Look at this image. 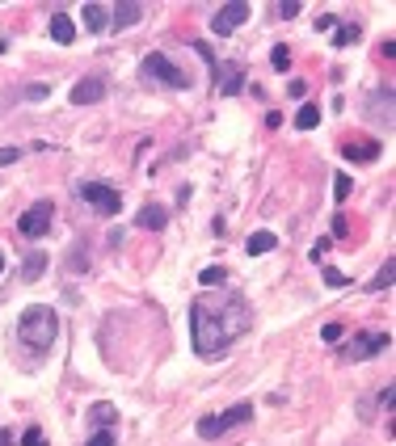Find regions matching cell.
<instances>
[{"instance_id":"6da1fadb","label":"cell","mask_w":396,"mask_h":446,"mask_svg":"<svg viewBox=\"0 0 396 446\" xmlns=\"http://www.w3.org/2000/svg\"><path fill=\"white\" fill-rule=\"evenodd\" d=\"M249 333V304L240 291H207L194 299L190 308V337H194V354L198 358H223L232 341H240Z\"/></svg>"},{"instance_id":"7a4b0ae2","label":"cell","mask_w":396,"mask_h":446,"mask_svg":"<svg viewBox=\"0 0 396 446\" xmlns=\"http://www.w3.org/2000/svg\"><path fill=\"white\" fill-rule=\"evenodd\" d=\"M55 337H59V312H55V308L34 304V308L21 312V320H17V341H21V346L46 354V350L55 346Z\"/></svg>"},{"instance_id":"3957f363","label":"cell","mask_w":396,"mask_h":446,"mask_svg":"<svg viewBox=\"0 0 396 446\" xmlns=\"http://www.w3.org/2000/svg\"><path fill=\"white\" fill-rule=\"evenodd\" d=\"M139 81H143V85H165V89H190L186 68H177L173 59L161 55V51H152V55L139 63Z\"/></svg>"},{"instance_id":"277c9868","label":"cell","mask_w":396,"mask_h":446,"mask_svg":"<svg viewBox=\"0 0 396 446\" xmlns=\"http://www.w3.org/2000/svg\"><path fill=\"white\" fill-rule=\"evenodd\" d=\"M253 417V404L240 400L232 404V408H223V413H215V417H203L198 421V438H207V442H215V438H223L228 430H236V425H245Z\"/></svg>"},{"instance_id":"5b68a950","label":"cell","mask_w":396,"mask_h":446,"mask_svg":"<svg viewBox=\"0 0 396 446\" xmlns=\"http://www.w3.org/2000/svg\"><path fill=\"white\" fill-rule=\"evenodd\" d=\"M76 194L93 202L101 215H118V207H123V198H118V190L114 185H101V181H85V185H76Z\"/></svg>"},{"instance_id":"8992f818","label":"cell","mask_w":396,"mask_h":446,"mask_svg":"<svg viewBox=\"0 0 396 446\" xmlns=\"http://www.w3.org/2000/svg\"><path fill=\"white\" fill-rule=\"evenodd\" d=\"M249 17H253V9H249L245 0H232V4H220V9H215V17H211V30H215V34L223 38V34L240 30Z\"/></svg>"},{"instance_id":"52a82bcc","label":"cell","mask_w":396,"mask_h":446,"mask_svg":"<svg viewBox=\"0 0 396 446\" xmlns=\"http://www.w3.org/2000/svg\"><path fill=\"white\" fill-rule=\"evenodd\" d=\"M388 346H392V337H388V333H354V337H350V346H346V358L362 362V358L384 354Z\"/></svg>"},{"instance_id":"ba28073f","label":"cell","mask_w":396,"mask_h":446,"mask_svg":"<svg viewBox=\"0 0 396 446\" xmlns=\"http://www.w3.org/2000/svg\"><path fill=\"white\" fill-rule=\"evenodd\" d=\"M51 202H34L21 219H17V232L26 236V240H39V236H46V227H51Z\"/></svg>"},{"instance_id":"9c48e42d","label":"cell","mask_w":396,"mask_h":446,"mask_svg":"<svg viewBox=\"0 0 396 446\" xmlns=\"http://www.w3.org/2000/svg\"><path fill=\"white\" fill-rule=\"evenodd\" d=\"M211 81L220 85L223 97H236L240 85H245V68L240 63H211Z\"/></svg>"},{"instance_id":"30bf717a","label":"cell","mask_w":396,"mask_h":446,"mask_svg":"<svg viewBox=\"0 0 396 446\" xmlns=\"http://www.w3.org/2000/svg\"><path fill=\"white\" fill-rule=\"evenodd\" d=\"M68 97H72V105H97V101L106 97V81H101V76H85Z\"/></svg>"},{"instance_id":"8fae6325","label":"cell","mask_w":396,"mask_h":446,"mask_svg":"<svg viewBox=\"0 0 396 446\" xmlns=\"http://www.w3.org/2000/svg\"><path fill=\"white\" fill-rule=\"evenodd\" d=\"M135 223H139L143 232H165V223H169V211L152 202V207H143V211H139V219H135Z\"/></svg>"},{"instance_id":"7c38bea8","label":"cell","mask_w":396,"mask_h":446,"mask_svg":"<svg viewBox=\"0 0 396 446\" xmlns=\"http://www.w3.org/2000/svg\"><path fill=\"white\" fill-rule=\"evenodd\" d=\"M139 17H143V9H139V4H114V13H110V21H106V26L127 30V26H135Z\"/></svg>"},{"instance_id":"4fadbf2b","label":"cell","mask_w":396,"mask_h":446,"mask_svg":"<svg viewBox=\"0 0 396 446\" xmlns=\"http://www.w3.org/2000/svg\"><path fill=\"white\" fill-rule=\"evenodd\" d=\"M51 38H55L59 46H68L72 38H76V21L64 17V13H55V17H51Z\"/></svg>"},{"instance_id":"5bb4252c","label":"cell","mask_w":396,"mask_h":446,"mask_svg":"<svg viewBox=\"0 0 396 446\" xmlns=\"http://www.w3.org/2000/svg\"><path fill=\"white\" fill-rule=\"evenodd\" d=\"M85 417L93 421V425H101V430H106L110 421H118V408H114L110 400H97V404H88V413H85Z\"/></svg>"},{"instance_id":"9a60e30c","label":"cell","mask_w":396,"mask_h":446,"mask_svg":"<svg viewBox=\"0 0 396 446\" xmlns=\"http://www.w3.org/2000/svg\"><path fill=\"white\" fill-rule=\"evenodd\" d=\"M274 244H278V236H274V232H253V236L245 240V253H249V257H262V253H270Z\"/></svg>"},{"instance_id":"2e32d148","label":"cell","mask_w":396,"mask_h":446,"mask_svg":"<svg viewBox=\"0 0 396 446\" xmlns=\"http://www.w3.org/2000/svg\"><path fill=\"white\" fill-rule=\"evenodd\" d=\"M81 17H85V26L97 34V30H106V21H110V9H101V4H85L81 9Z\"/></svg>"},{"instance_id":"e0dca14e","label":"cell","mask_w":396,"mask_h":446,"mask_svg":"<svg viewBox=\"0 0 396 446\" xmlns=\"http://www.w3.org/2000/svg\"><path fill=\"white\" fill-rule=\"evenodd\" d=\"M342 156H346V160H375V156H380V143H346Z\"/></svg>"},{"instance_id":"ac0fdd59","label":"cell","mask_w":396,"mask_h":446,"mask_svg":"<svg viewBox=\"0 0 396 446\" xmlns=\"http://www.w3.org/2000/svg\"><path fill=\"white\" fill-rule=\"evenodd\" d=\"M43 269H46V253H30V257H26V266H21V278H26V282H34Z\"/></svg>"},{"instance_id":"d6986e66","label":"cell","mask_w":396,"mask_h":446,"mask_svg":"<svg viewBox=\"0 0 396 446\" xmlns=\"http://www.w3.org/2000/svg\"><path fill=\"white\" fill-rule=\"evenodd\" d=\"M392 269H396V261L388 257V261H384V269L371 278V291H388V286H392Z\"/></svg>"},{"instance_id":"ffe728a7","label":"cell","mask_w":396,"mask_h":446,"mask_svg":"<svg viewBox=\"0 0 396 446\" xmlns=\"http://www.w3.org/2000/svg\"><path fill=\"white\" fill-rule=\"evenodd\" d=\"M316 123H320V110H316V105H304V110L295 114V127H300V131H312Z\"/></svg>"},{"instance_id":"44dd1931","label":"cell","mask_w":396,"mask_h":446,"mask_svg":"<svg viewBox=\"0 0 396 446\" xmlns=\"http://www.w3.org/2000/svg\"><path fill=\"white\" fill-rule=\"evenodd\" d=\"M198 282H203V286H220V282H228V269H223V266H207L203 274H198Z\"/></svg>"},{"instance_id":"7402d4cb","label":"cell","mask_w":396,"mask_h":446,"mask_svg":"<svg viewBox=\"0 0 396 446\" xmlns=\"http://www.w3.org/2000/svg\"><path fill=\"white\" fill-rule=\"evenodd\" d=\"M320 274H325V286H333V291H342V286H350V278H346V274H342V269L325 266V269H320Z\"/></svg>"},{"instance_id":"603a6c76","label":"cell","mask_w":396,"mask_h":446,"mask_svg":"<svg viewBox=\"0 0 396 446\" xmlns=\"http://www.w3.org/2000/svg\"><path fill=\"white\" fill-rule=\"evenodd\" d=\"M270 63H274L278 72H287V68H291V46H274V55H270Z\"/></svg>"},{"instance_id":"cb8c5ba5","label":"cell","mask_w":396,"mask_h":446,"mask_svg":"<svg viewBox=\"0 0 396 446\" xmlns=\"http://www.w3.org/2000/svg\"><path fill=\"white\" fill-rule=\"evenodd\" d=\"M333 198H337V202H346V198H350V177H346V173H337V177H333Z\"/></svg>"},{"instance_id":"d4e9b609","label":"cell","mask_w":396,"mask_h":446,"mask_svg":"<svg viewBox=\"0 0 396 446\" xmlns=\"http://www.w3.org/2000/svg\"><path fill=\"white\" fill-rule=\"evenodd\" d=\"M358 38V26H337V34H333V43L337 46H350Z\"/></svg>"},{"instance_id":"484cf974","label":"cell","mask_w":396,"mask_h":446,"mask_svg":"<svg viewBox=\"0 0 396 446\" xmlns=\"http://www.w3.org/2000/svg\"><path fill=\"white\" fill-rule=\"evenodd\" d=\"M274 13L287 21V17H295V13H300V0H283V4H274Z\"/></svg>"},{"instance_id":"4316f807","label":"cell","mask_w":396,"mask_h":446,"mask_svg":"<svg viewBox=\"0 0 396 446\" xmlns=\"http://www.w3.org/2000/svg\"><path fill=\"white\" fill-rule=\"evenodd\" d=\"M21 446H43V430H39V425H30V430L21 434Z\"/></svg>"},{"instance_id":"83f0119b","label":"cell","mask_w":396,"mask_h":446,"mask_svg":"<svg viewBox=\"0 0 396 446\" xmlns=\"http://www.w3.org/2000/svg\"><path fill=\"white\" fill-rule=\"evenodd\" d=\"M85 446H114V434H110V430H97V434H93Z\"/></svg>"},{"instance_id":"f1b7e54d","label":"cell","mask_w":396,"mask_h":446,"mask_svg":"<svg viewBox=\"0 0 396 446\" xmlns=\"http://www.w3.org/2000/svg\"><path fill=\"white\" fill-rule=\"evenodd\" d=\"M43 97H51V85H30L26 89V101H43Z\"/></svg>"},{"instance_id":"f546056e","label":"cell","mask_w":396,"mask_h":446,"mask_svg":"<svg viewBox=\"0 0 396 446\" xmlns=\"http://www.w3.org/2000/svg\"><path fill=\"white\" fill-rule=\"evenodd\" d=\"M342 333H346L342 324H325V328H320V337H325V341H342Z\"/></svg>"},{"instance_id":"4dcf8cb0","label":"cell","mask_w":396,"mask_h":446,"mask_svg":"<svg viewBox=\"0 0 396 446\" xmlns=\"http://www.w3.org/2000/svg\"><path fill=\"white\" fill-rule=\"evenodd\" d=\"M325 253H329V236H320V240H316V244H312V261H320V257H325Z\"/></svg>"},{"instance_id":"1f68e13d","label":"cell","mask_w":396,"mask_h":446,"mask_svg":"<svg viewBox=\"0 0 396 446\" xmlns=\"http://www.w3.org/2000/svg\"><path fill=\"white\" fill-rule=\"evenodd\" d=\"M346 232H350V223H346V219H342V215H337V219H333V236H329V240H342Z\"/></svg>"},{"instance_id":"d6a6232c","label":"cell","mask_w":396,"mask_h":446,"mask_svg":"<svg viewBox=\"0 0 396 446\" xmlns=\"http://www.w3.org/2000/svg\"><path fill=\"white\" fill-rule=\"evenodd\" d=\"M287 93H291V97H304V93H308V81H291Z\"/></svg>"},{"instance_id":"836d02e7","label":"cell","mask_w":396,"mask_h":446,"mask_svg":"<svg viewBox=\"0 0 396 446\" xmlns=\"http://www.w3.org/2000/svg\"><path fill=\"white\" fill-rule=\"evenodd\" d=\"M337 26V17L333 13H325V17H316V30H333Z\"/></svg>"},{"instance_id":"e575fe53","label":"cell","mask_w":396,"mask_h":446,"mask_svg":"<svg viewBox=\"0 0 396 446\" xmlns=\"http://www.w3.org/2000/svg\"><path fill=\"white\" fill-rule=\"evenodd\" d=\"M17 156H21V152H17V147H0V165H13V160H17Z\"/></svg>"},{"instance_id":"d590c367","label":"cell","mask_w":396,"mask_h":446,"mask_svg":"<svg viewBox=\"0 0 396 446\" xmlns=\"http://www.w3.org/2000/svg\"><path fill=\"white\" fill-rule=\"evenodd\" d=\"M0 446H17L13 442V430H0Z\"/></svg>"},{"instance_id":"8d00e7d4","label":"cell","mask_w":396,"mask_h":446,"mask_svg":"<svg viewBox=\"0 0 396 446\" xmlns=\"http://www.w3.org/2000/svg\"><path fill=\"white\" fill-rule=\"evenodd\" d=\"M4 51H9V43H4V38H0V55H4Z\"/></svg>"},{"instance_id":"74e56055","label":"cell","mask_w":396,"mask_h":446,"mask_svg":"<svg viewBox=\"0 0 396 446\" xmlns=\"http://www.w3.org/2000/svg\"><path fill=\"white\" fill-rule=\"evenodd\" d=\"M0 274H4V253H0Z\"/></svg>"}]
</instances>
